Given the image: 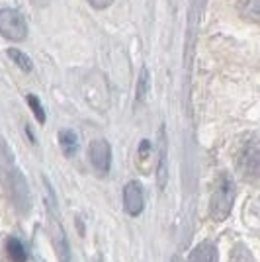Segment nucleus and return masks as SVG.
Segmentation results:
<instances>
[{
  "mask_svg": "<svg viewBox=\"0 0 260 262\" xmlns=\"http://www.w3.org/2000/svg\"><path fill=\"white\" fill-rule=\"evenodd\" d=\"M28 106L33 110V116H35V120L39 121V123H45V110L44 106H41V102H39V98L35 96V94H28Z\"/></svg>",
  "mask_w": 260,
  "mask_h": 262,
  "instance_id": "13",
  "label": "nucleus"
},
{
  "mask_svg": "<svg viewBox=\"0 0 260 262\" xmlns=\"http://www.w3.org/2000/svg\"><path fill=\"white\" fill-rule=\"evenodd\" d=\"M147 90H149V73H147V69L143 67L141 77H139V80H137V94H135V100H137V104L145 100V94H147Z\"/></svg>",
  "mask_w": 260,
  "mask_h": 262,
  "instance_id": "14",
  "label": "nucleus"
},
{
  "mask_svg": "<svg viewBox=\"0 0 260 262\" xmlns=\"http://www.w3.org/2000/svg\"><path fill=\"white\" fill-rule=\"evenodd\" d=\"M237 8L247 20L260 24V0H237Z\"/></svg>",
  "mask_w": 260,
  "mask_h": 262,
  "instance_id": "9",
  "label": "nucleus"
},
{
  "mask_svg": "<svg viewBox=\"0 0 260 262\" xmlns=\"http://www.w3.org/2000/svg\"><path fill=\"white\" fill-rule=\"evenodd\" d=\"M190 262H217V249L213 243L204 241L190 252Z\"/></svg>",
  "mask_w": 260,
  "mask_h": 262,
  "instance_id": "8",
  "label": "nucleus"
},
{
  "mask_svg": "<svg viewBox=\"0 0 260 262\" xmlns=\"http://www.w3.org/2000/svg\"><path fill=\"white\" fill-rule=\"evenodd\" d=\"M6 254L12 262H26L28 260V252L26 247L18 239H8L6 243Z\"/></svg>",
  "mask_w": 260,
  "mask_h": 262,
  "instance_id": "11",
  "label": "nucleus"
},
{
  "mask_svg": "<svg viewBox=\"0 0 260 262\" xmlns=\"http://www.w3.org/2000/svg\"><path fill=\"white\" fill-rule=\"evenodd\" d=\"M59 143H61V147H63L67 157H73L78 151V137H76L75 131L71 129L59 131Z\"/></svg>",
  "mask_w": 260,
  "mask_h": 262,
  "instance_id": "10",
  "label": "nucleus"
},
{
  "mask_svg": "<svg viewBox=\"0 0 260 262\" xmlns=\"http://www.w3.org/2000/svg\"><path fill=\"white\" fill-rule=\"evenodd\" d=\"M233 204H235V182L227 172H223L217 178L213 194H211V202H209L211 219L213 221L227 219L231 209H233Z\"/></svg>",
  "mask_w": 260,
  "mask_h": 262,
  "instance_id": "1",
  "label": "nucleus"
},
{
  "mask_svg": "<svg viewBox=\"0 0 260 262\" xmlns=\"http://www.w3.org/2000/svg\"><path fill=\"white\" fill-rule=\"evenodd\" d=\"M88 157H90V164L96 170L98 174H108L110 166H112V147L106 139H96L90 143L88 147Z\"/></svg>",
  "mask_w": 260,
  "mask_h": 262,
  "instance_id": "5",
  "label": "nucleus"
},
{
  "mask_svg": "<svg viewBox=\"0 0 260 262\" xmlns=\"http://www.w3.org/2000/svg\"><path fill=\"white\" fill-rule=\"evenodd\" d=\"M157 178H159V186L164 188L166 180H168V161H166V133H164V125L161 127V135H159V161H157Z\"/></svg>",
  "mask_w": 260,
  "mask_h": 262,
  "instance_id": "7",
  "label": "nucleus"
},
{
  "mask_svg": "<svg viewBox=\"0 0 260 262\" xmlns=\"http://www.w3.org/2000/svg\"><path fill=\"white\" fill-rule=\"evenodd\" d=\"M6 53H8V57H10L12 61L16 63V65L22 69L24 73H32V71H33L32 59H30L28 55L24 53V51H20V49H8Z\"/></svg>",
  "mask_w": 260,
  "mask_h": 262,
  "instance_id": "12",
  "label": "nucleus"
},
{
  "mask_svg": "<svg viewBox=\"0 0 260 262\" xmlns=\"http://www.w3.org/2000/svg\"><path fill=\"white\" fill-rule=\"evenodd\" d=\"M145 198H143V186L137 180H131L123 188V208L131 217H137L143 211Z\"/></svg>",
  "mask_w": 260,
  "mask_h": 262,
  "instance_id": "6",
  "label": "nucleus"
},
{
  "mask_svg": "<svg viewBox=\"0 0 260 262\" xmlns=\"http://www.w3.org/2000/svg\"><path fill=\"white\" fill-rule=\"evenodd\" d=\"M0 33L10 41H24L28 35V26L22 14L12 8H0Z\"/></svg>",
  "mask_w": 260,
  "mask_h": 262,
  "instance_id": "4",
  "label": "nucleus"
},
{
  "mask_svg": "<svg viewBox=\"0 0 260 262\" xmlns=\"http://www.w3.org/2000/svg\"><path fill=\"white\" fill-rule=\"evenodd\" d=\"M88 4L92 8H96V10H104V8H108V6L114 4V0H88Z\"/></svg>",
  "mask_w": 260,
  "mask_h": 262,
  "instance_id": "15",
  "label": "nucleus"
},
{
  "mask_svg": "<svg viewBox=\"0 0 260 262\" xmlns=\"http://www.w3.org/2000/svg\"><path fill=\"white\" fill-rule=\"evenodd\" d=\"M80 88H82V94H84V98H86V102L92 108L100 110V112H104V110L108 108V80H106V77L100 71H92L90 75H86Z\"/></svg>",
  "mask_w": 260,
  "mask_h": 262,
  "instance_id": "2",
  "label": "nucleus"
},
{
  "mask_svg": "<svg viewBox=\"0 0 260 262\" xmlns=\"http://www.w3.org/2000/svg\"><path fill=\"white\" fill-rule=\"evenodd\" d=\"M237 166L241 174L249 180L260 178V139H250L245 143L237 157Z\"/></svg>",
  "mask_w": 260,
  "mask_h": 262,
  "instance_id": "3",
  "label": "nucleus"
}]
</instances>
